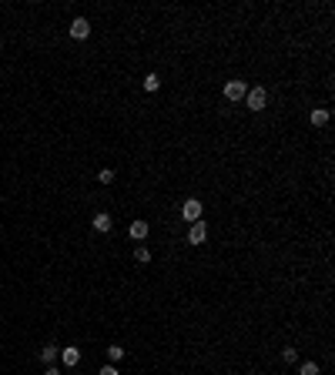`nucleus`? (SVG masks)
<instances>
[{"mask_svg":"<svg viewBox=\"0 0 335 375\" xmlns=\"http://www.w3.org/2000/svg\"><path fill=\"white\" fill-rule=\"evenodd\" d=\"M302 375H318V365L315 362H305V365H302Z\"/></svg>","mask_w":335,"mask_h":375,"instance_id":"obj_14","label":"nucleus"},{"mask_svg":"<svg viewBox=\"0 0 335 375\" xmlns=\"http://www.w3.org/2000/svg\"><path fill=\"white\" fill-rule=\"evenodd\" d=\"M201 211H205V208H201V201H195V198H191V201H185V208H181V218L195 225V221H201Z\"/></svg>","mask_w":335,"mask_h":375,"instance_id":"obj_1","label":"nucleus"},{"mask_svg":"<svg viewBox=\"0 0 335 375\" xmlns=\"http://www.w3.org/2000/svg\"><path fill=\"white\" fill-rule=\"evenodd\" d=\"M60 358H64V365H77V362H81V348H74V345H71V348H64V352H60Z\"/></svg>","mask_w":335,"mask_h":375,"instance_id":"obj_7","label":"nucleus"},{"mask_svg":"<svg viewBox=\"0 0 335 375\" xmlns=\"http://www.w3.org/2000/svg\"><path fill=\"white\" fill-rule=\"evenodd\" d=\"M57 358V345H44L40 348V362H54Z\"/></svg>","mask_w":335,"mask_h":375,"instance_id":"obj_10","label":"nucleus"},{"mask_svg":"<svg viewBox=\"0 0 335 375\" xmlns=\"http://www.w3.org/2000/svg\"><path fill=\"white\" fill-rule=\"evenodd\" d=\"M131 238H134V241H144V238H148V221H134V225H131Z\"/></svg>","mask_w":335,"mask_h":375,"instance_id":"obj_6","label":"nucleus"},{"mask_svg":"<svg viewBox=\"0 0 335 375\" xmlns=\"http://www.w3.org/2000/svg\"><path fill=\"white\" fill-rule=\"evenodd\" d=\"M205 238H208L205 221H195V225H191V231H188V241H191V244H201Z\"/></svg>","mask_w":335,"mask_h":375,"instance_id":"obj_4","label":"nucleus"},{"mask_svg":"<svg viewBox=\"0 0 335 375\" xmlns=\"http://www.w3.org/2000/svg\"><path fill=\"white\" fill-rule=\"evenodd\" d=\"M108 355H111V362H117V358H124V348H121V345H111Z\"/></svg>","mask_w":335,"mask_h":375,"instance_id":"obj_13","label":"nucleus"},{"mask_svg":"<svg viewBox=\"0 0 335 375\" xmlns=\"http://www.w3.org/2000/svg\"><path fill=\"white\" fill-rule=\"evenodd\" d=\"M94 228L97 231H111V214H94Z\"/></svg>","mask_w":335,"mask_h":375,"instance_id":"obj_9","label":"nucleus"},{"mask_svg":"<svg viewBox=\"0 0 335 375\" xmlns=\"http://www.w3.org/2000/svg\"><path fill=\"white\" fill-rule=\"evenodd\" d=\"M312 124H315V128L329 124V111H325V107H315V111H312Z\"/></svg>","mask_w":335,"mask_h":375,"instance_id":"obj_8","label":"nucleus"},{"mask_svg":"<svg viewBox=\"0 0 335 375\" xmlns=\"http://www.w3.org/2000/svg\"><path fill=\"white\" fill-rule=\"evenodd\" d=\"M281 358H285V362H295L298 352H295V348H281Z\"/></svg>","mask_w":335,"mask_h":375,"instance_id":"obj_15","label":"nucleus"},{"mask_svg":"<svg viewBox=\"0 0 335 375\" xmlns=\"http://www.w3.org/2000/svg\"><path fill=\"white\" fill-rule=\"evenodd\" d=\"M245 94H248V87H245L242 80H228V84H224V97H228V101H242Z\"/></svg>","mask_w":335,"mask_h":375,"instance_id":"obj_2","label":"nucleus"},{"mask_svg":"<svg viewBox=\"0 0 335 375\" xmlns=\"http://www.w3.org/2000/svg\"><path fill=\"white\" fill-rule=\"evenodd\" d=\"M245 104H248L251 111H261V107H265V91H261V87H251V91L245 94Z\"/></svg>","mask_w":335,"mask_h":375,"instance_id":"obj_3","label":"nucleus"},{"mask_svg":"<svg viewBox=\"0 0 335 375\" xmlns=\"http://www.w3.org/2000/svg\"><path fill=\"white\" fill-rule=\"evenodd\" d=\"M101 181H104V185H111V181H114V171L104 168V171H101Z\"/></svg>","mask_w":335,"mask_h":375,"instance_id":"obj_16","label":"nucleus"},{"mask_svg":"<svg viewBox=\"0 0 335 375\" xmlns=\"http://www.w3.org/2000/svg\"><path fill=\"white\" fill-rule=\"evenodd\" d=\"M134 258H138V262L144 265V262H151V251H148V248H144V244H141V248L134 251Z\"/></svg>","mask_w":335,"mask_h":375,"instance_id":"obj_12","label":"nucleus"},{"mask_svg":"<svg viewBox=\"0 0 335 375\" xmlns=\"http://www.w3.org/2000/svg\"><path fill=\"white\" fill-rule=\"evenodd\" d=\"M158 87H161V80H158L154 74H148V77H144V91H158Z\"/></svg>","mask_w":335,"mask_h":375,"instance_id":"obj_11","label":"nucleus"},{"mask_svg":"<svg viewBox=\"0 0 335 375\" xmlns=\"http://www.w3.org/2000/svg\"><path fill=\"white\" fill-rule=\"evenodd\" d=\"M47 375H60V372H57V369H47Z\"/></svg>","mask_w":335,"mask_h":375,"instance_id":"obj_18","label":"nucleus"},{"mask_svg":"<svg viewBox=\"0 0 335 375\" xmlns=\"http://www.w3.org/2000/svg\"><path fill=\"white\" fill-rule=\"evenodd\" d=\"M101 375H117V369H114V365H104V369H101Z\"/></svg>","mask_w":335,"mask_h":375,"instance_id":"obj_17","label":"nucleus"},{"mask_svg":"<svg viewBox=\"0 0 335 375\" xmlns=\"http://www.w3.org/2000/svg\"><path fill=\"white\" fill-rule=\"evenodd\" d=\"M87 34H91V24H87L84 17H77L74 24H71V37H74V40H84Z\"/></svg>","mask_w":335,"mask_h":375,"instance_id":"obj_5","label":"nucleus"}]
</instances>
